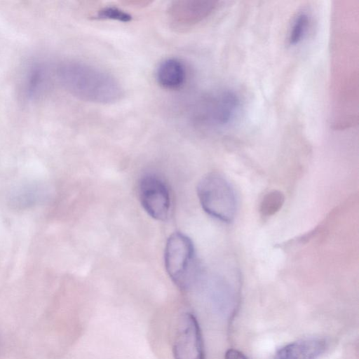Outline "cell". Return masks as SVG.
Masks as SVG:
<instances>
[{"label":"cell","instance_id":"7","mask_svg":"<svg viewBox=\"0 0 359 359\" xmlns=\"http://www.w3.org/2000/svg\"><path fill=\"white\" fill-rule=\"evenodd\" d=\"M218 3L203 0L174 1L168 8V17L175 28H189L210 15L217 8Z\"/></svg>","mask_w":359,"mask_h":359},{"label":"cell","instance_id":"15","mask_svg":"<svg viewBox=\"0 0 359 359\" xmlns=\"http://www.w3.org/2000/svg\"><path fill=\"white\" fill-rule=\"evenodd\" d=\"M225 359H249L243 353L236 349H229L225 353Z\"/></svg>","mask_w":359,"mask_h":359},{"label":"cell","instance_id":"2","mask_svg":"<svg viewBox=\"0 0 359 359\" xmlns=\"http://www.w3.org/2000/svg\"><path fill=\"white\" fill-rule=\"evenodd\" d=\"M239 96L229 89L217 90L202 96L192 109L194 122L209 129H224L231 125L239 114Z\"/></svg>","mask_w":359,"mask_h":359},{"label":"cell","instance_id":"6","mask_svg":"<svg viewBox=\"0 0 359 359\" xmlns=\"http://www.w3.org/2000/svg\"><path fill=\"white\" fill-rule=\"evenodd\" d=\"M139 197L141 204L152 218L165 220L170 211V195L165 182L154 174H147L139 183Z\"/></svg>","mask_w":359,"mask_h":359},{"label":"cell","instance_id":"12","mask_svg":"<svg viewBox=\"0 0 359 359\" xmlns=\"http://www.w3.org/2000/svg\"><path fill=\"white\" fill-rule=\"evenodd\" d=\"M285 202L284 194L277 190L267 193L260 204V212L264 216H271L278 212Z\"/></svg>","mask_w":359,"mask_h":359},{"label":"cell","instance_id":"10","mask_svg":"<svg viewBox=\"0 0 359 359\" xmlns=\"http://www.w3.org/2000/svg\"><path fill=\"white\" fill-rule=\"evenodd\" d=\"M48 84V72L46 65L39 61L31 62L27 67L22 91L27 101H36L43 94Z\"/></svg>","mask_w":359,"mask_h":359},{"label":"cell","instance_id":"1","mask_svg":"<svg viewBox=\"0 0 359 359\" xmlns=\"http://www.w3.org/2000/svg\"><path fill=\"white\" fill-rule=\"evenodd\" d=\"M56 74L69 93L86 102L111 104L119 101L123 95V90L114 76L85 62H62Z\"/></svg>","mask_w":359,"mask_h":359},{"label":"cell","instance_id":"11","mask_svg":"<svg viewBox=\"0 0 359 359\" xmlns=\"http://www.w3.org/2000/svg\"><path fill=\"white\" fill-rule=\"evenodd\" d=\"M46 191L43 186L30 183L17 188L11 194L10 201L15 208L32 207L44 199Z\"/></svg>","mask_w":359,"mask_h":359},{"label":"cell","instance_id":"5","mask_svg":"<svg viewBox=\"0 0 359 359\" xmlns=\"http://www.w3.org/2000/svg\"><path fill=\"white\" fill-rule=\"evenodd\" d=\"M172 351L175 359H205L201 328L190 312L182 313L178 319Z\"/></svg>","mask_w":359,"mask_h":359},{"label":"cell","instance_id":"3","mask_svg":"<svg viewBox=\"0 0 359 359\" xmlns=\"http://www.w3.org/2000/svg\"><path fill=\"white\" fill-rule=\"evenodd\" d=\"M165 266L172 282L181 290H188L196 283L197 269L194 244L186 235L175 232L167 240Z\"/></svg>","mask_w":359,"mask_h":359},{"label":"cell","instance_id":"8","mask_svg":"<svg viewBox=\"0 0 359 359\" xmlns=\"http://www.w3.org/2000/svg\"><path fill=\"white\" fill-rule=\"evenodd\" d=\"M327 348L321 338H310L290 343L275 353L273 359H317Z\"/></svg>","mask_w":359,"mask_h":359},{"label":"cell","instance_id":"14","mask_svg":"<svg viewBox=\"0 0 359 359\" xmlns=\"http://www.w3.org/2000/svg\"><path fill=\"white\" fill-rule=\"evenodd\" d=\"M95 18L99 20H114L121 22H128L132 20V15L118 7L105 6L97 11Z\"/></svg>","mask_w":359,"mask_h":359},{"label":"cell","instance_id":"4","mask_svg":"<svg viewBox=\"0 0 359 359\" xmlns=\"http://www.w3.org/2000/svg\"><path fill=\"white\" fill-rule=\"evenodd\" d=\"M197 194L200 203L210 216L231 222L236 212V198L229 182L221 175L210 172L199 181Z\"/></svg>","mask_w":359,"mask_h":359},{"label":"cell","instance_id":"13","mask_svg":"<svg viewBox=\"0 0 359 359\" xmlns=\"http://www.w3.org/2000/svg\"><path fill=\"white\" fill-rule=\"evenodd\" d=\"M309 25V16L305 12L300 13L294 19L291 27L288 43L290 46L298 44L306 35Z\"/></svg>","mask_w":359,"mask_h":359},{"label":"cell","instance_id":"9","mask_svg":"<svg viewBox=\"0 0 359 359\" xmlns=\"http://www.w3.org/2000/svg\"><path fill=\"white\" fill-rule=\"evenodd\" d=\"M187 76L184 62L176 57L161 61L156 68V79L161 87L167 90H177L185 83Z\"/></svg>","mask_w":359,"mask_h":359}]
</instances>
